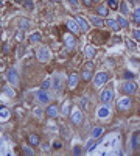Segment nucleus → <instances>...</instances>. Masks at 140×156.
Segmentation results:
<instances>
[{"instance_id": "obj_3", "label": "nucleus", "mask_w": 140, "mask_h": 156, "mask_svg": "<svg viewBox=\"0 0 140 156\" xmlns=\"http://www.w3.org/2000/svg\"><path fill=\"white\" fill-rule=\"evenodd\" d=\"M109 78H111V75L107 72H100L95 75V86H103L104 83L109 81Z\"/></svg>"}, {"instance_id": "obj_33", "label": "nucleus", "mask_w": 140, "mask_h": 156, "mask_svg": "<svg viewBox=\"0 0 140 156\" xmlns=\"http://www.w3.org/2000/svg\"><path fill=\"white\" fill-rule=\"evenodd\" d=\"M131 145H132V148H137V145H139V142H137V133L132 136V139H131Z\"/></svg>"}, {"instance_id": "obj_14", "label": "nucleus", "mask_w": 140, "mask_h": 156, "mask_svg": "<svg viewBox=\"0 0 140 156\" xmlns=\"http://www.w3.org/2000/svg\"><path fill=\"white\" fill-rule=\"evenodd\" d=\"M106 25L112 30V31H118V30H120L118 22H117V21H114V19H107V21H106Z\"/></svg>"}, {"instance_id": "obj_15", "label": "nucleus", "mask_w": 140, "mask_h": 156, "mask_svg": "<svg viewBox=\"0 0 140 156\" xmlns=\"http://www.w3.org/2000/svg\"><path fill=\"white\" fill-rule=\"evenodd\" d=\"M97 16H100V17L107 16V5H100V6L97 8Z\"/></svg>"}, {"instance_id": "obj_13", "label": "nucleus", "mask_w": 140, "mask_h": 156, "mask_svg": "<svg viewBox=\"0 0 140 156\" xmlns=\"http://www.w3.org/2000/svg\"><path fill=\"white\" fill-rule=\"evenodd\" d=\"M67 27H69V30H70L73 34H76V33L79 31V25H78L76 21H73V19H69V21H67Z\"/></svg>"}, {"instance_id": "obj_1", "label": "nucleus", "mask_w": 140, "mask_h": 156, "mask_svg": "<svg viewBox=\"0 0 140 156\" xmlns=\"http://www.w3.org/2000/svg\"><path fill=\"white\" fill-rule=\"evenodd\" d=\"M117 108H118L120 113H129V111H131V108H132V100L129 97L120 98L117 102Z\"/></svg>"}, {"instance_id": "obj_45", "label": "nucleus", "mask_w": 140, "mask_h": 156, "mask_svg": "<svg viewBox=\"0 0 140 156\" xmlns=\"http://www.w3.org/2000/svg\"><path fill=\"white\" fill-rule=\"evenodd\" d=\"M69 3L72 5V6H76V5H78V0H69Z\"/></svg>"}, {"instance_id": "obj_37", "label": "nucleus", "mask_w": 140, "mask_h": 156, "mask_svg": "<svg viewBox=\"0 0 140 156\" xmlns=\"http://www.w3.org/2000/svg\"><path fill=\"white\" fill-rule=\"evenodd\" d=\"M61 147H62V144L59 142V140H54V142H53V150H59Z\"/></svg>"}, {"instance_id": "obj_43", "label": "nucleus", "mask_w": 140, "mask_h": 156, "mask_svg": "<svg viewBox=\"0 0 140 156\" xmlns=\"http://www.w3.org/2000/svg\"><path fill=\"white\" fill-rule=\"evenodd\" d=\"M92 2L93 0H83V3L86 5V6H92Z\"/></svg>"}, {"instance_id": "obj_7", "label": "nucleus", "mask_w": 140, "mask_h": 156, "mask_svg": "<svg viewBox=\"0 0 140 156\" xmlns=\"http://www.w3.org/2000/svg\"><path fill=\"white\" fill-rule=\"evenodd\" d=\"M8 80L11 81V84H13V86H19V83H21L19 73H17L14 69H9V70H8Z\"/></svg>"}, {"instance_id": "obj_6", "label": "nucleus", "mask_w": 140, "mask_h": 156, "mask_svg": "<svg viewBox=\"0 0 140 156\" xmlns=\"http://www.w3.org/2000/svg\"><path fill=\"white\" fill-rule=\"evenodd\" d=\"M37 58H39V61L41 63H45L50 59V50L47 47H41L37 50Z\"/></svg>"}, {"instance_id": "obj_16", "label": "nucleus", "mask_w": 140, "mask_h": 156, "mask_svg": "<svg viewBox=\"0 0 140 156\" xmlns=\"http://www.w3.org/2000/svg\"><path fill=\"white\" fill-rule=\"evenodd\" d=\"M91 24L93 25V27H103V25H104L103 19L100 17V16H92L91 17Z\"/></svg>"}, {"instance_id": "obj_20", "label": "nucleus", "mask_w": 140, "mask_h": 156, "mask_svg": "<svg viewBox=\"0 0 140 156\" xmlns=\"http://www.w3.org/2000/svg\"><path fill=\"white\" fill-rule=\"evenodd\" d=\"M81 78H83V81H89V80L92 78V72L89 69H84L83 73H81Z\"/></svg>"}, {"instance_id": "obj_27", "label": "nucleus", "mask_w": 140, "mask_h": 156, "mask_svg": "<svg viewBox=\"0 0 140 156\" xmlns=\"http://www.w3.org/2000/svg\"><path fill=\"white\" fill-rule=\"evenodd\" d=\"M98 115H100V117H106V115H109V108H107V106H103V108H100Z\"/></svg>"}, {"instance_id": "obj_10", "label": "nucleus", "mask_w": 140, "mask_h": 156, "mask_svg": "<svg viewBox=\"0 0 140 156\" xmlns=\"http://www.w3.org/2000/svg\"><path fill=\"white\" fill-rule=\"evenodd\" d=\"M36 98H37V102L39 103H42V105H45L48 103V100H50V95L47 94V90H39V92H36Z\"/></svg>"}, {"instance_id": "obj_41", "label": "nucleus", "mask_w": 140, "mask_h": 156, "mask_svg": "<svg viewBox=\"0 0 140 156\" xmlns=\"http://www.w3.org/2000/svg\"><path fill=\"white\" fill-rule=\"evenodd\" d=\"M79 105H81L83 108H86V106H87V98H86V97H83V98H81V102H79Z\"/></svg>"}, {"instance_id": "obj_51", "label": "nucleus", "mask_w": 140, "mask_h": 156, "mask_svg": "<svg viewBox=\"0 0 140 156\" xmlns=\"http://www.w3.org/2000/svg\"><path fill=\"white\" fill-rule=\"evenodd\" d=\"M2 5H3V2H2V0H0V6H2Z\"/></svg>"}, {"instance_id": "obj_48", "label": "nucleus", "mask_w": 140, "mask_h": 156, "mask_svg": "<svg viewBox=\"0 0 140 156\" xmlns=\"http://www.w3.org/2000/svg\"><path fill=\"white\" fill-rule=\"evenodd\" d=\"M42 148L44 150H48V144H42Z\"/></svg>"}, {"instance_id": "obj_50", "label": "nucleus", "mask_w": 140, "mask_h": 156, "mask_svg": "<svg viewBox=\"0 0 140 156\" xmlns=\"http://www.w3.org/2000/svg\"><path fill=\"white\" fill-rule=\"evenodd\" d=\"M52 2H61V0H52Z\"/></svg>"}, {"instance_id": "obj_47", "label": "nucleus", "mask_w": 140, "mask_h": 156, "mask_svg": "<svg viewBox=\"0 0 140 156\" xmlns=\"http://www.w3.org/2000/svg\"><path fill=\"white\" fill-rule=\"evenodd\" d=\"M129 3H132V5H136V6H137V3H139V0H129Z\"/></svg>"}, {"instance_id": "obj_44", "label": "nucleus", "mask_w": 140, "mask_h": 156, "mask_svg": "<svg viewBox=\"0 0 140 156\" xmlns=\"http://www.w3.org/2000/svg\"><path fill=\"white\" fill-rule=\"evenodd\" d=\"M23 50H25L23 47H19V52H17V55H19V58H21V56H22V55H23Z\"/></svg>"}, {"instance_id": "obj_29", "label": "nucleus", "mask_w": 140, "mask_h": 156, "mask_svg": "<svg viewBox=\"0 0 140 156\" xmlns=\"http://www.w3.org/2000/svg\"><path fill=\"white\" fill-rule=\"evenodd\" d=\"M23 5H25V8H27V9H30V11H33V8H34L33 0H23Z\"/></svg>"}, {"instance_id": "obj_11", "label": "nucleus", "mask_w": 140, "mask_h": 156, "mask_svg": "<svg viewBox=\"0 0 140 156\" xmlns=\"http://www.w3.org/2000/svg\"><path fill=\"white\" fill-rule=\"evenodd\" d=\"M78 81H79V77H78V73H70L69 77H67V84H69V88H70V89L76 88Z\"/></svg>"}, {"instance_id": "obj_49", "label": "nucleus", "mask_w": 140, "mask_h": 156, "mask_svg": "<svg viewBox=\"0 0 140 156\" xmlns=\"http://www.w3.org/2000/svg\"><path fill=\"white\" fill-rule=\"evenodd\" d=\"M14 2H17V3H21V2H23V0H14Z\"/></svg>"}, {"instance_id": "obj_8", "label": "nucleus", "mask_w": 140, "mask_h": 156, "mask_svg": "<svg viewBox=\"0 0 140 156\" xmlns=\"http://www.w3.org/2000/svg\"><path fill=\"white\" fill-rule=\"evenodd\" d=\"M64 44H66V48L73 50L76 47V39H75L73 34H67V36H64Z\"/></svg>"}, {"instance_id": "obj_2", "label": "nucleus", "mask_w": 140, "mask_h": 156, "mask_svg": "<svg viewBox=\"0 0 140 156\" xmlns=\"http://www.w3.org/2000/svg\"><path fill=\"white\" fill-rule=\"evenodd\" d=\"M122 90H123V94H126V95H134L137 92V84L132 83V81H124L123 86H122Z\"/></svg>"}, {"instance_id": "obj_9", "label": "nucleus", "mask_w": 140, "mask_h": 156, "mask_svg": "<svg viewBox=\"0 0 140 156\" xmlns=\"http://www.w3.org/2000/svg\"><path fill=\"white\" fill-rule=\"evenodd\" d=\"M70 122H72L73 125H81L83 123V113L81 111H75L72 115H70Z\"/></svg>"}, {"instance_id": "obj_30", "label": "nucleus", "mask_w": 140, "mask_h": 156, "mask_svg": "<svg viewBox=\"0 0 140 156\" xmlns=\"http://www.w3.org/2000/svg\"><path fill=\"white\" fill-rule=\"evenodd\" d=\"M107 5H109V8L117 9L118 8V0H107Z\"/></svg>"}, {"instance_id": "obj_35", "label": "nucleus", "mask_w": 140, "mask_h": 156, "mask_svg": "<svg viewBox=\"0 0 140 156\" xmlns=\"http://www.w3.org/2000/svg\"><path fill=\"white\" fill-rule=\"evenodd\" d=\"M132 38L136 39V41H140V30H134V31H132Z\"/></svg>"}, {"instance_id": "obj_25", "label": "nucleus", "mask_w": 140, "mask_h": 156, "mask_svg": "<svg viewBox=\"0 0 140 156\" xmlns=\"http://www.w3.org/2000/svg\"><path fill=\"white\" fill-rule=\"evenodd\" d=\"M41 39H42L41 33H33L31 36H30V42H31V44H33V42H39Z\"/></svg>"}, {"instance_id": "obj_17", "label": "nucleus", "mask_w": 140, "mask_h": 156, "mask_svg": "<svg viewBox=\"0 0 140 156\" xmlns=\"http://www.w3.org/2000/svg\"><path fill=\"white\" fill-rule=\"evenodd\" d=\"M28 142H30V145H33V147H36V145H39V136L37 134H30V137H28Z\"/></svg>"}, {"instance_id": "obj_23", "label": "nucleus", "mask_w": 140, "mask_h": 156, "mask_svg": "<svg viewBox=\"0 0 140 156\" xmlns=\"http://www.w3.org/2000/svg\"><path fill=\"white\" fill-rule=\"evenodd\" d=\"M103 134V127H95L93 130H92V137L95 139V137H100V136Z\"/></svg>"}, {"instance_id": "obj_40", "label": "nucleus", "mask_w": 140, "mask_h": 156, "mask_svg": "<svg viewBox=\"0 0 140 156\" xmlns=\"http://www.w3.org/2000/svg\"><path fill=\"white\" fill-rule=\"evenodd\" d=\"M5 94L9 95V97H14V92H13V90L9 89V88H5Z\"/></svg>"}, {"instance_id": "obj_34", "label": "nucleus", "mask_w": 140, "mask_h": 156, "mask_svg": "<svg viewBox=\"0 0 140 156\" xmlns=\"http://www.w3.org/2000/svg\"><path fill=\"white\" fill-rule=\"evenodd\" d=\"M50 84H52V81H50V80H45V81L41 84V88H42L44 90H47V89H50Z\"/></svg>"}, {"instance_id": "obj_19", "label": "nucleus", "mask_w": 140, "mask_h": 156, "mask_svg": "<svg viewBox=\"0 0 140 156\" xmlns=\"http://www.w3.org/2000/svg\"><path fill=\"white\" fill-rule=\"evenodd\" d=\"M132 22L136 25H140V8H136V11L132 13Z\"/></svg>"}, {"instance_id": "obj_36", "label": "nucleus", "mask_w": 140, "mask_h": 156, "mask_svg": "<svg viewBox=\"0 0 140 156\" xmlns=\"http://www.w3.org/2000/svg\"><path fill=\"white\" fill-rule=\"evenodd\" d=\"M70 106H72V103H70V102H66V105H64V109H62V113H64V114H69Z\"/></svg>"}, {"instance_id": "obj_26", "label": "nucleus", "mask_w": 140, "mask_h": 156, "mask_svg": "<svg viewBox=\"0 0 140 156\" xmlns=\"http://www.w3.org/2000/svg\"><path fill=\"white\" fill-rule=\"evenodd\" d=\"M53 89L56 90V92L61 89V78H59V77H54V80H53Z\"/></svg>"}, {"instance_id": "obj_31", "label": "nucleus", "mask_w": 140, "mask_h": 156, "mask_svg": "<svg viewBox=\"0 0 140 156\" xmlns=\"http://www.w3.org/2000/svg\"><path fill=\"white\" fill-rule=\"evenodd\" d=\"M126 45H128V48H129V50H137L136 42H132L131 39H128V41H126Z\"/></svg>"}, {"instance_id": "obj_38", "label": "nucleus", "mask_w": 140, "mask_h": 156, "mask_svg": "<svg viewBox=\"0 0 140 156\" xmlns=\"http://www.w3.org/2000/svg\"><path fill=\"white\" fill-rule=\"evenodd\" d=\"M22 150H23V153H25V155H34V152H33V150L30 148V147H23Z\"/></svg>"}, {"instance_id": "obj_24", "label": "nucleus", "mask_w": 140, "mask_h": 156, "mask_svg": "<svg viewBox=\"0 0 140 156\" xmlns=\"http://www.w3.org/2000/svg\"><path fill=\"white\" fill-rule=\"evenodd\" d=\"M123 78L126 80V81H132V80L136 78V73H134V72H129V70H126V72L123 73Z\"/></svg>"}, {"instance_id": "obj_32", "label": "nucleus", "mask_w": 140, "mask_h": 156, "mask_svg": "<svg viewBox=\"0 0 140 156\" xmlns=\"http://www.w3.org/2000/svg\"><path fill=\"white\" fill-rule=\"evenodd\" d=\"M2 52H3V55H8L9 52H11V45H9V44H3Z\"/></svg>"}, {"instance_id": "obj_4", "label": "nucleus", "mask_w": 140, "mask_h": 156, "mask_svg": "<svg viewBox=\"0 0 140 156\" xmlns=\"http://www.w3.org/2000/svg\"><path fill=\"white\" fill-rule=\"evenodd\" d=\"M114 98V90L111 89V88H107V89H104L103 92H101V95H100V100H101V103H109L111 100Z\"/></svg>"}, {"instance_id": "obj_5", "label": "nucleus", "mask_w": 140, "mask_h": 156, "mask_svg": "<svg viewBox=\"0 0 140 156\" xmlns=\"http://www.w3.org/2000/svg\"><path fill=\"white\" fill-rule=\"evenodd\" d=\"M45 114L48 115L50 119H56V117H58V114H59V106H58L56 103L48 105V108L45 109Z\"/></svg>"}, {"instance_id": "obj_52", "label": "nucleus", "mask_w": 140, "mask_h": 156, "mask_svg": "<svg viewBox=\"0 0 140 156\" xmlns=\"http://www.w3.org/2000/svg\"><path fill=\"white\" fill-rule=\"evenodd\" d=\"M93 2H100V0H93Z\"/></svg>"}, {"instance_id": "obj_42", "label": "nucleus", "mask_w": 140, "mask_h": 156, "mask_svg": "<svg viewBox=\"0 0 140 156\" xmlns=\"http://www.w3.org/2000/svg\"><path fill=\"white\" fill-rule=\"evenodd\" d=\"M16 39H17V41H22V39H23V31H17Z\"/></svg>"}, {"instance_id": "obj_21", "label": "nucleus", "mask_w": 140, "mask_h": 156, "mask_svg": "<svg viewBox=\"0 0 140 156\" xmlns=\"http://www.w3.org/2000/svg\"><path fill=\"white\" fill-rule=\"evenodd\" d=\"M95 53H97V50H95L93 47H87V48H86V52H84L86 58H89V59H92V58L95 56Z\"/></svg>"}, {"instance_id": "obj_39", "label": "nucleus", "mask_w": 140, "mask_h": 156, "mask_svg": "<svg viewBox=\"0 0 140 156\" xmlns=\"http://www.w3.org/2000/svg\"><path fill=\"white\" fill-rule=\"evenodd\" d=\"M81 153H83L81 147H75V148H73V155H76V156H78V155H81Z\"/></svg>"}, {"instance_id": "obj_18", "label": "nucleus", "mask_w": 140, "mask_h": 156, "mask_svg": "<svg viewBox=\"0 0 140 156\" xmlns=\"http://www.w3.org/2000/svg\"><path fill=\"white\" fill-rule=\"evenodd\" d=\"M19 28H21V31L28 30L30 28V21L28 19H21V21H19Z\"/></svg>"}, {"instance_id": "obj_22", "label": "nucleus", "mask_w": 140, "mask_h": 156, "mask_svg": "<svg viewBox=\"0 0 140 156\" xmlns=\"http://www.w3.org/2000/svg\"><path fill=\"white\" fill-rule=\"evenodd\" d=\"M117 22H118V25L122 28H126L128 25H129V22H128V19H124V16H118V19H117Z\"/></svg>"}, {"instance_id": "obj_12", "label": "nucleus", "mask_w": 140, "mask_h": 156, "mask_svg": "<svg viewBox=\"0 0 140 156\" xmlns=\"http://www.w3.org/2000/svg\"><path fill=\"white\" fill-rule=\"evenodd\" d=\"M76 22H78V25H79V30H83V33H87V31H89V24H87V21H86L84 17L78 16V17H76Z\"/></svg>"}, {"instance_id": "obj_46", "label": "nucleus", "mask_w": 140, "mask_h": 156, "mask_svg": "<svg viewBox=\"0 0 140 156\" xmlns=\"http://www.w3.org/2000/svg\"><path fill=\"white\" fill-rule=\"evenodd\" d=\"M92 67H93V64H92V63H89L87 66H86V69H89V70H92Z\"/></svg>"}, {"instance_id": "obj_28", "label": "nucleus", "mask_w": 140, "mask_h": 156, "mask_svg": "<svg viewBox=\"0 0 140 156\" xmlns=\"http://www.w3.org/2000/svg\"><path fill=\"white\" fill-rule=\"evenodd\" d=\"M120 11H122V14H123V16H128V14H129V11H128V6H126V3H124V2H122V3H120Z\"/></svg>"}]
</instances>
